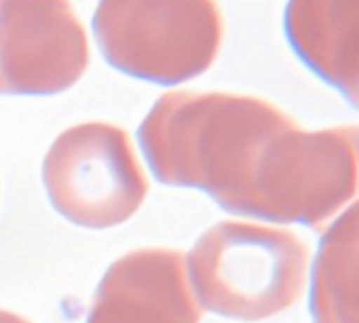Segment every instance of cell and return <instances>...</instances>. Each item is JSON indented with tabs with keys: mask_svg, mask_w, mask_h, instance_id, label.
<instances>
[{
	"mask_svg": "<svg viewBox=\"0 0 359 323\" xmlns=\"http://www.w3.org/2000/svg\"><path fill=\"white\" fill-rule=\"evenodd\" d=\"M187 264L201 306L231 319L260 321L302 296L309 247L292 231L229 220L201 235Z\"/></svg>",
	"mask_w": 359,
	"mask_h": 323,
	"instance_id": "cell-2",
	"label": "cell"
},
{
	"mask_svg": "<svg viewBox=\"0 0 359 323\" xmlns=\"http://www.w3.org/2000/svg\"><path fill=\"white\" fill-rule=\"evenodd\" d=\"M93 32L116 70L177 85L212 68L224 22L216 0H100Z\"/></svg>",
	"mask_w": 359,
	"mask_h": 323,
	"instance_id": "cell-4",
	"label": "cell"
},
{
	"mask_svg": "<svg viewBox=\"0 0 359 323\" xmlns=\"http://www.w3.org/2000/svg\"><path fill=\"white\" fill-rule=\"evenodd\" d=\"M87 66V34L70 0H0V93H62Z\"/></svg>",
	"mask_w": 359,
	"mask_h": 323,
	"instance_id": "cell-6",
	"label": "cell"
},
{
	"mask_svg": "<svg viewBox=\"0 0 359 323\" xmlns=\"http://www.w3.org/2000/svg\"><path fill=\"white\" fill-rule=\"evenodd\" d=\"M0 323H30V321H26V319H22L9 310H0Z\"/></svg>",
	"mask_w": 359,
	"mask_h": 323,
	"instance_id": "cell-10",
	"label": "cell"
},
{
	"mask_svg": "<svg viewBox=\"0 0 359 323\" xmlns=\"http://www.w3.org/2000/svg\"><path fill=\"white\" fill-rule=\"evenodd\" d=\"M311 315L315 323H359V201L321 233Z\"/></svg>",
	"mask_w": 359,
	"mask_h": 323,
	"instance_id": "cell-9",
	"label": "cell"
},
{
	"mask_svg": "<svg viewBox=\"0 0 359 323\" xmlns=\"http://www.w3.org/2000/svg\"><path fill=\"white\" fill-rule=\"evenodd\" d=\"M43 178L53 207L85 228L127 222L148 195V180L125 129L81 123L49 148Z\"/></svg>",
	"mask_w": 359,
	"mask_h": 323,
	"instance_id": "cell-5",
	"label": "cell"
},
{
	"mask_svg": "<svg viewBox=\"0 0 359 323\" xmlns=\"http://www.w3.org/2000/svg\"><path fill=\"white\" fill-rule=\"evenodd\" d=\"M285 32L298 57L359 110V0H290Z\"/></svg>",
	"mask_w": 359,
	"mask_h": 323,
	"instance_id": "cell-8",
	"label": "cell"
},
{
	"mask_svg": "<svg viewBox=\"0 0 359 323\" xmlns=\"http://www.w3.org/2000/svg\"><path fill=\"white\" fill-rule=\"evenodd\" d=\"M355 201H359V127L304 131L290 118L260 152L245 216L304 224L321 235Z\"/></svg>",
	"mask_w": 359,
	"mask_h": 323,
	"instance_id": "cell-3",
	"label": "cell"
},
{
	"mask_svg": "<svg viewBox=\"0 0 359 323\" xmlns=\"http://www.w3.org/2000/svg\"><path fill=\"white\" fill-rule=\"evenodd\" d=\"M290 118L260 97L169 91L140 125V144L158 182L205 191L245 216L260 152Z\"/></svg>",
	"mask_w": 359,
	"mask_h": 323,
	"instance_id": "cell-1",
	"label": "cell"
},
{
	"mask_svg": "<svg viewBox=\"0 0 359 323\" xmlns=\"http://www.w3.org/2000/svg\"><path fill=\"white\" fill-rule=\"evenodd\" d=\"M201 306L175 249H137L104 275L87 323H199Z\"/></svg>",
	"mask_w": 359,
	"mask_h": 323,
	"instance_id": "cell-7",
	"label": "cell"
}]
</instances>
